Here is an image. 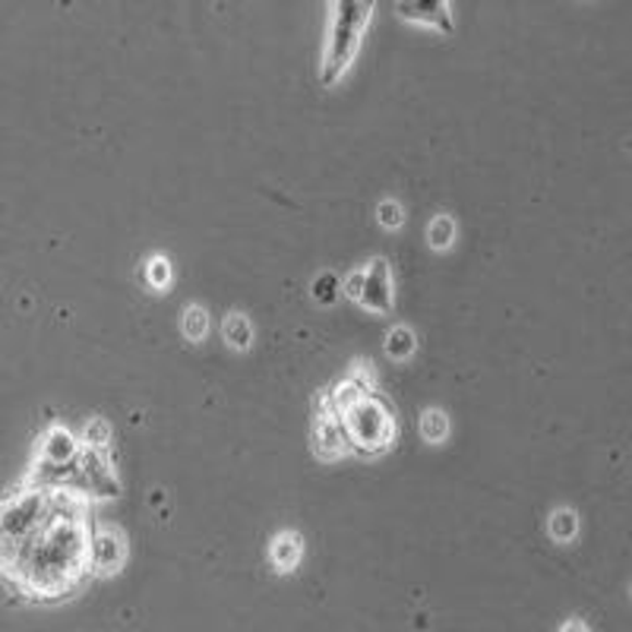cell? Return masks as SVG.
Here are the masks:
<instances>
[{
  "instance_id": "1",
  "label": "cell",
  "mask_w": 632,
  "mask_h": 632,
  "mask_svg": "<svg viewBox=\"0 0 632 632\" xmlns=\"http://www.w3.org/2000/svg\"><path fill=\"white\" fill-rule=\"evenodd\" d=\"M90 497L26 481L0 500V579L29 601H58L92 575Z\"/></svg>"
},
{
  "instance_id": "2",
  "label": "cell",
  "mask_w": 632,
  "mask_h": 632,
  "mask_svg": "<svg viewBox=\"0 0 632 632\" xmlns=\"http://www.w3.org/2000/svg\"><path fill=\"white\" fill-rule=\"evenodd\" d=\"M348 390L351 392L342 395L338 412H335V421H338L342 433H345L348 450L367 452V455L390 450L392 433H395L390 408L367 386L348 383Z\"/></svg>"
},
{
  "instance_id": "3",
  "label": "cell",
  "mask_w": 632,
  "mask_h": 632,
  "mask_svg": "<svg viewBox=\"0 0 632 632\" xmlns=\"http://www.w3.org/2000/svg\"><path fill=\"white\" fill-rule=\"evenodd\" d=\"M370 16H373V3H363V0H335L332 3L330 35H326L323 67H320L326 86H335L345 76V70L351 67V61L358 58Z\"/></svg>"
},
{
  "instance_id": "4",
  "label": "cell",
  "mask_w": 632,
  "mask_h": 632,
  "mask_svg": "<svg viewBox=\"0 0 632 632\" xmlns=\"http://www.w3.org/2000/svg\"><path fill=\"white\" fill-rule=\"evenodd\" d=\"M348 295L361 303L363 310L383 317L392 310V275L386 260H373L363 272L348 282Z\"/></svg>"
},
{
  "instance_id": "5",
  "label": "cell",
  "mask_w": 632,
  "mask_h": 632,
  "mask_svg": "<svg viewBox=\"0 0 632 632\" xmlns=\"http://www.w3.org/2000/svg\"><path fill=\"white\" fill-rule=\"evenodd\" d=\"M398 16L418 26H430V29L450 35L452 32V7L443 0H418V3H395Z\"/></svg>"
},
{
  "instance_id": "6",
  "label": "cell",
  "mask_w": 632,
  "mask_h": 632,
  "mask_svg": "<svg viewBox=\"0 0 632 632\" xmlns=\"http://www.w3.org/2000/svg\"><path fill=\"white\" fill-rule=\"evenodd\" d=\"M123 538L111 528L92 532V572H118L123 563Z\"/></svg>"
},
{
  "instance_id": "7",
  "label": "cell",
  "mask_w": 632,
  "mask_h": 632,
  "mask_svg": "<svg viewBox=\"0 0 632 632\" xmlns=\"http://www.w3.org/2000/svg\"><path fill=\"white\" fill-rule=\"evenodd\" d=\"M452 238H455V222H452L450 215H437L430 222V247L433 250H446Z\"/></svg>"
},
{
  "instance_id": "8",
  "label": "cell",
  "mask_w": 632,
  "mask_h": 632,
  "mask_svg": "<svg viewBox=\"0 0 632 632\" xmlns=\"http://www.w3.org/2000/svg\"><path fill=\"white\" fill-rule=\"evenodd\" d=\"M225 338L235 345V348H247L250 345V323L238 317V313H231L228 320H225Z\"/></svg>"
},
{
  "instance_id": "9",
  "label": "cell",
  "mask_w": 632,
  "mask_h": 632,
  "mask_svg": "<svg viewBox=\"0 0 632 632\" xmlns=\"http://www.w3.org/2000/svg\"><path fill=\"white\" fill-rule=\"evenodd\" d=\"M386 351H390L392 358H408L412 351H415V335L412 330H405V326H398L395 332H390V342H386Z\"/></svg>"
},
{
  "instance_id": "10",
  "label": "cell",
  "mask_w": 632,
  "mask_h": 632,
  "mask_svg": "<svg viewBox=\"0 0 632 632\" xmlns=\"http://www.w3.org/2000/svg\"><path fill=\"white\" fill-rule=\"evenodd\" d=\"M421 430L427 443H440V440L446 437V418H443L440 412H427V415H424Z\"/></svg>"
},
{
  "instance_id": "11",
  "label": "cell",
  "mask_w": 632,
  "mask_h": 632,
  "mask_svg": "<svg viewBox=\"0 0 632 632\" xmlns=\"http://www.w3.org/2000/svg\"><path fill=\"white\" fill-rule=\"evenodd\" d=\"M183 332H187L190 338H203V332H206V313H203L200 307H193V310L183 313Z\"/></svg>"
},
{
  "instance_id": "12",
  "label": "cell",
  "mask_w": 632,
  "mask_h": 632,
  "mask_svg": "<svg viewBox=\"0 0 632 632\" xmlns=\"http://www.w3.org/2000/svg\"><path fill=\"white\" fill-rule=\"evenodd\" d=\"M380 222H383L386 228H398V225H402V210H398V203H383V206H380Z\"/></svg>"
},
{
  "instance_id": "13",
  "label": "cell",
  "mask_w": 632,
  "mask_h": 632,
  "mask_svg": "<svg viewBox=\"0 0 632 632\" xmlns=\"http://www.w3.org/2000/svg\"><path fill=\"white\" fill-rule=\"evenodd\" d=\"M152 266H155V282H152V285H162V282H168V272H162V266H168V263H162V260H155Z\"/></svg>"
},
{
  "instance_id": "14",
  "label": "cell",
  "mask_w": 632,
  "mask_h": 632,
  "mask_svg": "<svg viewBox=\"0 0 632 632\" xmlns=\"http://www.w3.org/2000/svg\"><path fill=\"white\" fill-rule=\"evenodd\" d=\"M563 632H572V630H570V627H563ZM582 632H585V630H582Z\"/></svg>"
}]
</instances>
